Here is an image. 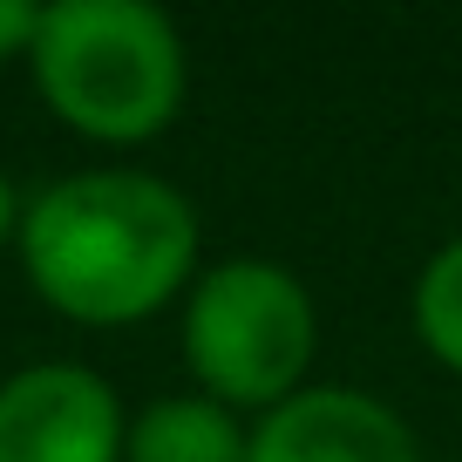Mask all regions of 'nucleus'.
Returning a JSON list of instances; mask_svg holds the SVG:
<instances>
[{"mask_svg":"<svg viewBox=\"0 0 462 462\" xmlns=\"http://www.w3.org/2000/svg\"><path fill=\"white\" fill-rule=\"evenodd\" d=\"M319 354L313 292L279 259H217L190 279L184 367L225 408H279L306 388Z\"/></svg>","mask_w":462,"mask_h":462,"instance_id":"3","label":"nucleus"},{"mask_svg":"<svg viewBox=\"0 0 462 462\" xmlns=\"http://www.w3.org/2000/svg\"><path fill=\"white\" fill-rule=\"evenodd\" d=\"M14 231H21V198L7 184V171H0V238H14Z\"/></svg>","mask_w":462,"mask_h":462,"instance_id":"9","label":"nucleus"},{"mask_svg":"<svg viewBox=\"0 0 462 462\" xmlns=\"http://www.w3.org/2000/svg\"><path fill=\"white\" fill-rule=\"evenodd\" d=\"M252 429L238 408L211 402V394H163L143 415H130L123 435V462H245Z\"/></svg>","mask_w":462,"mask_h":462,"instance_id":"6","label":"nucleus"},{"mask_svg":"<svg viewBox=\"0 0 462 462\" xmlns=\"http://www.w3.org/2000/svg\"><path fill=\"white\" fill-rule=\"evenodd\" d=\"M130 415L82 361H34L0 381V462H123Z\"/></svg>","mask_w":462,"mask_h":462,"instance_id":"4","label":"nucleus"},{"mask_svg":"<svg viewBox=\"0 0 462 462\" xmlns=\"http://www.w3.org/2000/svg\"><path fill=\"white\" fill-rule=\"evenodd\" d=\"M21 273L82 327H136L198 279V211L171 177L75 171L21 204Z\"/></svg>","mask_w":462,"mask_h":462,"instance_id":"1","label":"nucleus"},{"mask_svg":"<svg viewBox=\"0 0 462 462\" xmlns=\"http://www.w3.org/2000/svg\"><path fill=\"white\" fill-rule=\"evenodd\" d=\"M34 34H42V7L34 0H0V61L28 55Z\"/></svg>","mask_w":462,"mask_h":462,"instance_id":"8","label":"nucleus"},{"mask_svg":"<svg viewBox=\"0 0 462 462\" xmlns=\"http://www.w3.org/2000/svg\"><path fill=\"white\" fill-rule=\"evenodd\" d=\"M415 333L442 367L462 374V238H448L415 279Z\"/></svg>","mask_w":462,"mask_h":462,"instance_id":"7","label":"nucleus"},{"mask_svg":"<svg viewBox=\"0 0 462 462\" xmlns=\"http://www.w3.org/2000/svg\"><path fill=\"white\" fill-rule=\"evenodd\" d=\"M42 102L96 143H143L171 130L190 88L184 34L150 0H55L28 48Z\"/></svg>","mask_w":462,"mask_h":462,"instance_id":"2","label":"nucleus"},{"mask_svg":"<svg viewBox=\"0 0 462 462\" xmlns=\"http://www.w3.org/2000/svg\"><path fill=\"white\" fill-rule=\"evenodd\" d=\"M245 462H421V442L381 394L306 381L292 402L252 421Z\"/></svg>","mask_w":462,"mask_h":462,"instance_id":"5","label":"nucleus"}]
</instances>
